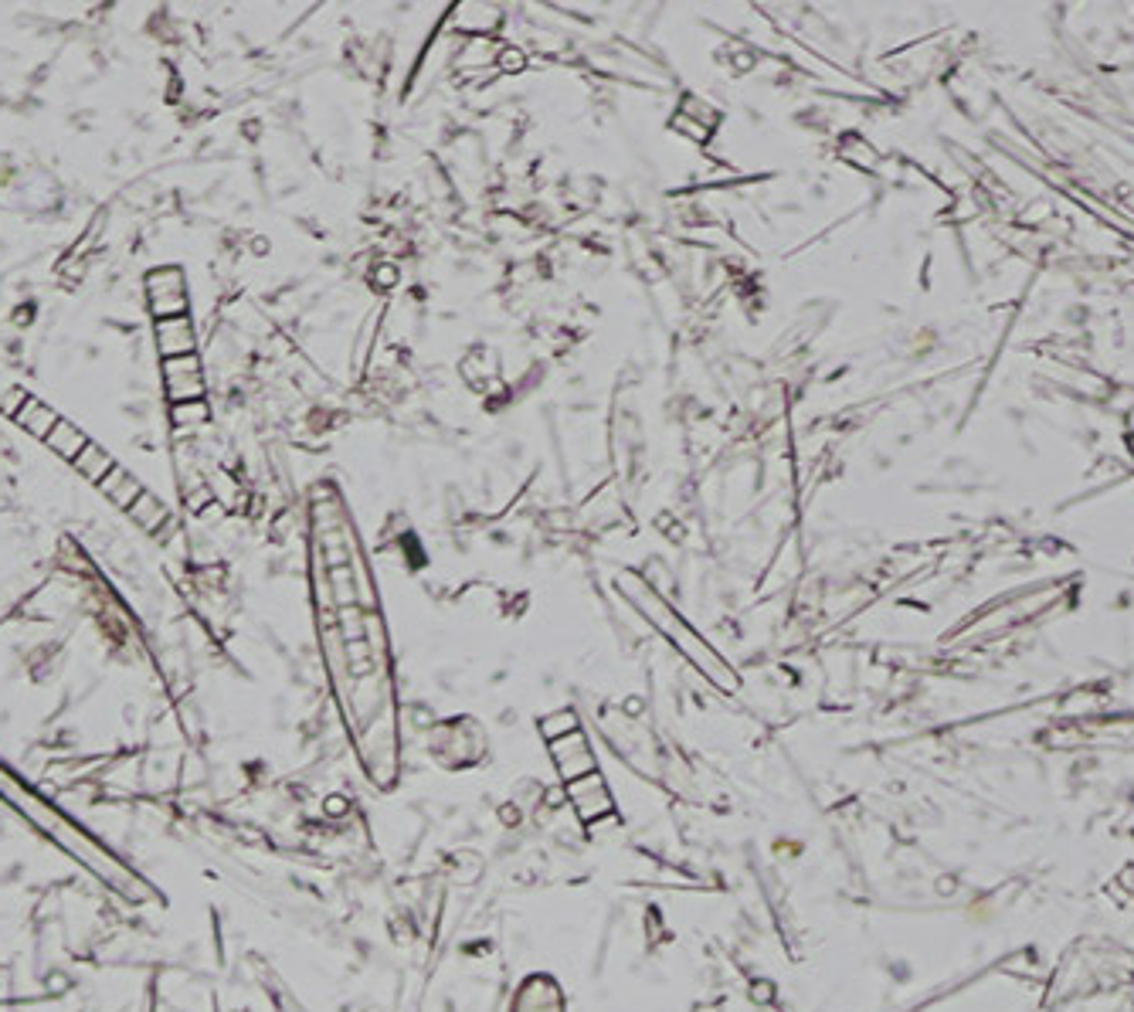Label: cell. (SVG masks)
<instances>
[{"instance_id": "10", "label": "cell", "mask_w": 1134, "mask_h": 1012, "mask_svg": "<svg viewBox=\"0 0 1134 1012\" xmlns=\"http://www.w3.org/2000/svg\"><path fill=\"white\" fill-rule=\"evenodd\" d=\"M578 731V717H574V710H557V714H547L540 720V734L547 737V744L557 741V737Z\"/></svg>"}, {"instance_id": "12", "label": "cell", "mask_w": 1134, "mask_h": 1012, "mask_svg": "<svg viewBox=\"0 0 1134 1012\" xmlns=\"http://www.w3.org/2000/svg\"><path fill=\"white\" fill-rule=\"evenodd\" d=\"M496 68L506 75H517L527 68V55L520 48H500V58H496Z\"/></svg>"}, {"instance_id": "8", "label": "cell", "mask_w": 1134, "mask_h": 1012, "mask_svg": "<svg viewBox=\"0 0 1134 1012\" xmlns=\"http://www.w3.org/2000/svg\"><path fill=\"white\" fill-rule=\"evenodd\" d=\"M72 466L79 469L82 476H89V479H92V483H96V486L109 483V476H113L116 469H119V466H116V459L109 456L106 449H99L96 442H89V445H85V449L79 452V459H75Z\"/></svg>"}, {"instance_id": "4", "label": "cell", "mask_w": 1134, "mask_h": 1012, "mask_svg": "<svg viewBox=\"0 0 1134 1012\" xmlns=\"http://www.w3.org/2000/svg\"><path fill=\"white\" fill-rule=\"evenodd\" d=\"M551 758H554V765H557V771H561V778L567 785L578 782V778H584V775H595V768H598L595 751H591L588 737H584L581 731H571V734L551 741Z\"/></svg>"}, {"instance_id": "3", "label": "cell", "mask_w": 1134, "mask_h": 1012, "mask_svg": "<svg viewBox=\"0 0 1134 1012\" xmlns=\"http://www.w3.org/2000/svg\"><path fill=\"white\" fill-rule=\"evenodd\" d=\"M163 388H167L170 405H187V401H204V374L197 354L170 357L160 364Z\"/></svg>"}, {"instance_id": "1", "label": "cell", "mask_w": 1134, "mask_h": 1012, "mask_svg": "<svg viewBox=\"0 0 1134 1012\" xmlns=\"http://www.w3.org/2000/svg\"><path fill=\"white\" fill-rule=\"evenodd\" d=\"M618 591H622V595L635 605V612H639L646 622L656 625V629L663 632V636L673 642V646L680 649V653L690 659V663L697 666V670L707 676L713 686H720V690H730V693L741 686L737 673L730 670L724 659H720L717 649H713L707 639H700L697 632H693L690 625H686L680 615H676V608L666 605L663 598H659V591L652 588L649 581H642L639 574H632V571H622V574H618Z\"/></svg>"}, {"instance_id": "5", "label": "cell", "mask_w": 1134, "mask_h": 1012, "mask_svg": "<svg viewBox=\"0 0 1134 1012\" xmlns=\"http://www.w3.org/2000/svg\"><path fill=\"white\" fill-rule=\"evenodd\" d=\"M567 795H571V805L578 809L581 822H598V819H605L615 812V802H612V795H608V785L598 771L567 785Z\"/></svg>"}, {"instance_id": "9", "label": "cell", "mask_w": 1134, "mask_h": 1012, "mask_svg": "<svg viewBox=\"0 0 1134 1012\" xmlns=\"http://www.w3.org/2000/svg\"><path fill=\"white\" fill-rule=\"evenodd\" d=\"M496 58H500V48L493 45V38H469L466 48L459 51V65H466V68L496 65Z\"/></svg>"}, {"instance_id": "11", "label": "cell", "mask_w": 1134, "mask_h": 1012, "mask_svg": "<svg viewBox=\"0 0 1134 1012\" xmlns=\"http://www.w3.org/2000/svg\"><path fill=\"white\" fill-rule=\"evenodd\" d=\"M208 405H204V401H187V405H174L170 408V418H174V425H201V422H208Z\"/></svg>"}, {"instance_id": "13", "label": "cell", "mask_w": 1134, "mask_h": 1012, "mask_svg": "<svg viewBox=\"0 0 1134 1012\" xmlns=\"http://www.w3.org/2000/svg\"><path fill=\"white\" fill-rule=\"evenodd\" d=\"M394 282V269H381V286H391Z\"/></svg>"}, {"instance_id": "6", "label": "cell", "mask_w": 1134, "mask_h": 1012, "mask_svg": "<svg viewBox=\"0 0 1134 1012\" xmlns=\"http://www.w3.org/2000/svg\"><path fill=\"white\" fill-rule=\"evenodd\" d=\"M157 350L163 360L194 354V323L191 316H170L157 320Z\"/></svg>"}, {"instance_id": "7", "label": "cell", "mask_w": 1134, "mask_h": 1012, "mask_svg": "<svg viewBox=\"0 0 1134 1012\" xmlns=\"http://www.w3.org/2000/svg\"><path fill=\"white\" fill-rule=\"evenodd\" d=\"M452 21H455V28L466 31L469 38H489V34L500 28L503 14H500V7H493V4H462L459 11L452 14Z\"/></svg>"}, {"instance_id": "2", "label": "cell", "mask_w": 1134, "mask_h": 1012, "mask_svg": "<svg viewBox=\"0 0 1134 1012\" xmlns=\"http://www.w3.org/2000/svg\"><path fill=\"white\" fill-rule=\"evenodd\" d=\"M146 303H150L153 320H170V316H187V279L177 265L153 269L146 276Z\"/></svg>"}]
</instances>
